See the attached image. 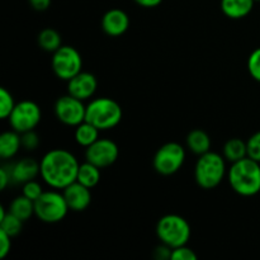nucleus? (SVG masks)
<instances>
[{
	"mask_svg": "<svg viewBox=\"0 0 260 260\" xmlns=\"http://www.w3.org/2000/svg\"><path fill=\"white\" fill-rule=\"evenodd\" d=\"M78 159L65 149H53L46 152L40 162V174L43 182L53 189H65L76 182L79 172Z\"/></svg>",
	"mask_w": 260,
	"mask_h": 260,
	"instance_id": "f257e3e1",
	"label": "nucleus"
},
{
	"mask_svg": "<svg viewBox=\"0 0 260 260\" xmlns=\"http://www.w3.org/2000/svg\"><path fill=\"white\" fill-rule=\"evenodd\" d=\"M228 180L234 192L243 197H253L260 192V162L249 156L233 162L228 170Z\"/></svg>",
	"mask_w": 260,
	"mask_h": 260,
	"instance_id": "f03ea898",
	"label": "nucleus"
},
{
	"mask_svg": "<svg viewBox=\"0 0 260 260\" xmlns=\"http://www.w3.org/2000/svg\"><path fill=\"white\" fill-rule=\"evenodd\" d=\"M228 174L226 159L223 155L208 151L200 155L194 168V179L203 189H213L218 187Z\"/></svg>",
	"mask_w": 260,
	"mask_h": 260,
	"instance_id": "7ed1b4c3",
	"label": "nucleus"
},
{
	"mask_svg": "<svg viewBox=\"0 0 260 260\" xmlns=\"http://www.w3.org/2000/svg\"><path fill=\"white\" fill-rule=\"evenodd\" d=\"M121 106L114 99L102 96L95 98L86 106L85 121L94 124L99 131H108L114 128L122 121Z\"/></svg>",
	"mask_w": 260,
	"mask_h": 260,
	"instance_id": "20e7f679",
	"label": "nucleus"
},
{
	"mask_svg": "<svg viewBox=\"0 0 260 260\" xmlns=\"http://www.w3.org/2000/svg\"><path fill=\"white\" fill-rule=\"evenodd\" d=\"M190 225L179 215H165L157 221L156 235L161 244L175 249L187 245L190 239Z\"/></svg>",
	"mask_w": 260,
	"mask_h": 260,
	"instance_id": "39448f33",
	"label": "nucleus"
},
{
	"mask_svg": "<svg viewBox=\"0 0 260 260\" xmlns=\"http://www.w3.org/2000/svg\"><path fill=\"white\" fill-rule=\"evenodd\" d=\"M70 211L63 193L57 190L43 192L38 200L35 201V215L38 220L46 223H57L66 217Z\"/></svg>",
	"mask_w": 260,
	"mask_h": 260,
	"instance_id": "423d86ee",
	"label": "nucleus"
},
{
	"mask_svg": "<svg viewBox=\"0 0 260 260\" xmlns=\"http://www.w3.org/2000/svg\"><path fill=\"white\" fill-rule=\"evenodd\" d=\"M51 66L58 79L69 81L83 71V57L75 47L62 45L52 53Z\"/></svg>",
	"mask_w": 260,
	"mask_h": 260,
	"instance_id": "0eeeda50",
	"label": "nucleus"
},
{
	"mask_svg": "<svg viewBox=\"0 0 260 260\" xmlns=\"http://www.w3.org/2000/svg\"><path fill=\"white\" fill-rule=\"evenodd\" d=\"M185 161V149L178 142H167L159 147L152 159L154 169L160 175L175 174L182 169Z\"/></svg>",
	"mask_w": 260,
	"mask_h": 260,
	"instance_id": "6e6552de",
	"label": "nucleus"
},
{
	"mask_svg": "<svg viewBox=\"0 0 260 260\" xmlns=\"http://www.w3.org/2000/svg\"><path fill=\"white\" fill-rule=\"evenodd\" d=\"M42 112L40 106L32 101H22L15 104L12 114L9 116V124L14 131L24 134L32 131L40 124Z\"/></svg>",
	"mask_w": 260,
	"mask_h": 260,
	"instance_id": "1a4fd4ad",
	"label": "nucleus"
},
{
	"mask_svg": "<svg viewBox=\"0 0 260 260\" xmlns=\"http://www.w3.org/2000/svg\"><path fill=\"white\" fill-rule=\"evenodd\" d=\"M86 106L84 101L75 98L71 94L60 96L55 103V116L65 126L76 127L85 121Z\"/></svg>",
	"mask_w": 260,
	"mask_h": 260,
	"instance_id": "9d476101",
	"label": "nucleus"
},
{
	"mask_svg": "<svg viewBox=\"0 0 260 260\" xmlns=\"http://www.w3.org/2000/svg\"><path fill=\"white\" fill-rule=\"evenodd\" d=\"M118 146L109 139H98L85 150L86 161L96 165L101 169L113 165L118 159Z\"/></svg>",
	"mask_w": 260,
	"mask_h": 260,
	"instance_id": "9b49d317",
	"label": "nucleus"
},
{
	"mask_svg": "<svg viewBox=\"0 0 260 260\" xmlns=\"http://www.w3.org/2000/svg\"><path fill=\"white\" fill-rule=\"evenodd\" d=\"M98 88L96 78L88 71H80L68 81V93L80 101H88L95 94Z\"/></svg>",
	"mask_w": 260,
	"mask_h": 260,
	"instance_id": "f8f14e48",
	"label": "nucleus"
},
{
	"mask_svg": "<svg viewBox=\"0 0 260 260\" xmlns=\"http://www.w3.org/2000/svg\"><path fill=\"white\" fill-rule=\"evenodd\" d=\"M63 197L68 202L69 208L74 212H83L90 206L91 203V192L90 188L85 187L79 183L78 180L71 183L70 185L62 189Z\"/></svg>",
	"mask_w": 260,
	"mask_h": 260,
	"instance_id": "ddd939ff",
	"label": "nucleus"
},
{
	"mask_svg": "<svg viewBox=\"0 0 260 260\" xmlns=\"http://www.w3.org/2000/svg\"><path fill=\"white\" fill-rule=\"evenodd\" d=\"M129 27V18L122 9H111L102 18V29L111 37L124 35Z\"/></svg>",
	"mask_w": 260,
	"mask_h": 260,
	"instance_id": "4468645a",
	"label": "nucleus"
},
{
	"mask_svg": "<svg viewBox=\"0 0 260 260\" xmlns=\"http://www.w3.org/2000/svg\"><path fill=\"white\" fill-rule=\"evenodd\" d=\"M9 169L12 174V183L24 184L29 180L36 179V177L40 174V162L32 157H24L10 165Z\"/></svg>",
	"mask_w": 260,
	"mask_h": 260,
	"instance_id": "2eb2a0df",
	"label": "nucleus"
},
{
	"mask_svg": "<svg viewBox=\"0 0 260 260\" xmlns=\"http://www.w3.org/2000/svg\"><path fill=\"white\" fill-rule=\"evenodd\" d=\"M254 0H221V10L230 19H243L250 14Z\"/></svg>",
	"mask_w": 260,
	"mask_h": 260,
	"instance_id": "dca6fc26",
	"label": "nucleus"
},
{
	"mask_svg": "<svg viewBox=\"0 0 260 260\" xmlns=\"http://www.w3.org/2000/svg\"><path fill=\"white\" fill-rule=\"evenodd\" d=\"M22 147V140H20L19 132L7 131L3 132L0 136V157L4 160L12 159L18 154Z\"/></svg>",
	"mask_w": 260,
	"mask_h": 260,
	"instance_id": "f3484780",
	"label": "nucleus"
},
{
	"mask_svg": "<svg viewBox=\"0 0 260 260\" xmlns=\"http://www.w3.org/2000/svg\"><path fill=\"white\" fill-rule=\"evenodd\" d=\"M187 147L196 155H203L211 151V139L203 129H193L187 136Z\"/></svg>",
	"mask_w": 260,
	"mask_h": 260,
	"instance_id": "a211bd4d",
	"label": "nucleus"
},
{
	"mask_svg": "<svg viewBox=\"0 0 260 260\" xmlns=\"http://www.w3.org/2000/svg\"><path fill=\"white\" fill-rule=\"evenodd\" d=\"M222 155L226 161H230L231 164L244 159V157L248 156L246 142L241 139H230L223 145Z\"/></svg>",
	"mask_w": 260,
	"mask_h": 260,
	"instance_id": "6ab92c4d",
	"label": "nucleus"
},
{
	"mask_svg": "<svg viewBox=\"0 0 260 260\" xmlns=\"http://www.w3.org/2000/svg\"><path fill=\"white\" fill-rule=\"evenodd\" d=\"M99 132L101 131L94 124L89 123L88 121H84L75 127L74 136H75V141L78 142V145L86 149L99 139Z\"/></svg>",
	"mask_w": 260,
	"mask_h": 260,
	"instance_id": "aec40b11",
	"label": "nucleus"
},
{
	"mask_svg": "<svg viewBox=\"0 0 260 260\" xmlns=\"http://www.w3.org/2000/svg\"><path fill=\"white\" fill-rule=\"evenodd\" d=\"M76 180L91 189V188L98 185V183L101 182V168H98L96 165L91 164L89 161L83 162L79 167Z\"/></svg>",
	"mask_w": 260,
	"mask_h": 260,
	"instance_id": "412c9836",
	"label": "nucleus"
},
{
	"mask_svg": "<svg viewBox=\"0 0 260 260\" xmlns=\"http://www.w3.org/2000/svg\"><path fill=\"white\" fill-rule=\"evenodd\" d=\"M8 211L22 221H27L35 215V202L22 194L13 200Z\"/></svg>",
	"mask_w": 260,
	"mask_h": 260,
	"instance_id": "4be33fe9",
	"label": "nucleus"
},
{
	"mask_svg": "<svg viewBox=\"0 0 260 260\" xmlns=\"http://www.w3.org/2000/svg\"><path fill=\"white\" fill-rule=\"evenodd\" d=\"M38 46L46 52H55L62 46L61 35L53 28H45L40 32L37 37Z\"/></svg>",
	"mask_w": 260,
	"mask_h": 260,
	"instance_id": "5701e85b",
	"label": "nucleus"
},
{
	"mask_svg": "<svg viewBox=\"0 0 260 260\" xmlns=\"http://www.w3.org/2000/svg\"><path fill=\"white\" fill-rule=\"evenodd\" d=\"M23 222L24 221L18 218L17 216L10 213L9 211L5 212L4 207H0V230L7 233L9 236L14 238V236L19 235L22 233Z\"/></svg>",
	"mask_w": 260,
	"mask_h": 260,
	"instance_id": "b1692460",
	"label": "nucleus"
},
{
	"mask_svg": "<svg viewBox=\"0 0 260 260\" xmlns=\"http://www.w3.org/2000/svg\"><path fill=\"white\" fill-rule=\"evenodd\" d=\"M14 98L8 89L0 88V118L7 119L12 114L15 107Z\"/></svg>",
	"mask_w": 260,
	"mask_h": 260,
	"instance_id": "393cba45",
	"label": "nucleus"
},
{
	"mask_svg": "<svg viewBox=\"0 0 260 260\" xmlns=\"http://www.w3.org/2000/svg\"><path fill=\"white\" fill-rule=\"evenodd\" d=\"M248 70L251 78L260 83V47L254 50L249 56Z\"/></svg>",
	"mask_w": 260,
	"mask_h": 260,
	"instance_id": "a878e982",
	"label": "nucleus"
},
{
	"mask_svg": "<svg viewBox=\"0 0 260 260\" xmlns=\"http://www.w3.org/2000/svg\"><path fill=\"white\" fill-rule=\"evenodd\" d=\"M45 192L42 188V185L37 182V180H29V182L24 183L23 184V196H25L27 198L32 200L35 202L36 200L42 196V193Z\"/></svg>",
	"mask_w": 260,
	"mask_h": 260,
	"instance_id": "bb28decb",
	"label": "nucleus"
},
{
	"mask_svg": "<svg viewBox=\"0 0 260 260\" xmlns=\"http://www.w3.org/2000/svg\"><path fill=\"white\" fill-rule=\"evenodd\" d=\"M246 146H248V156L260 162V131L249 137Z\"/></svg>",
	"mask_w": 260,
	"mask_h": 260,
	"instance_id": "cd10ccee",
	"label": "nucleus"
},
{
	"mask_svg": "<svg viewBox=\"0 0 260 260\" xmlns=\"http://www.w3.org/2000/svg\"><path fill=\"white\" fill-rule=\"evenodd\" d=\"M20 140H22V147L27 151H33L40 145V137L36 134L35 129L20 134Z\"/></svg>",
	"mask_w": 260,
	"mask_h": 260,
	"instance_id": "c85d7f7f",
	"label": "nucleus"
},
{
	"mask_svg": "<svg viewBox=\"0 0 260 260\" xmlns=\"http://www.w3.org/2000/svg\"><path fill=\"white\" fill-rule=\"evenodd\" d=\"M197 255L194 251L187 245L179 246V248L173 249L172 251V260H196Z\"/></svg>",
	"mask_w": 260,
	"mask_h": 260,
	"instance_id": "c756f323",
	"label": "nucleus"
},
{
	"mask_svg": "<svg viewBox=\"0 0 260 260\" xmlns=\"http://www.w3.org/2000/svg\"><path fill=\"white\" fill-rule=\"evenodd\" d=\"M12 249V236L0 230V258L4 259Z\"/></svg>",
	"mask_w": 260,
	"mask_h": 260,
	"instance_id": "7c9ffc66",
	"label": "nucleus"
},
{
	"mask_svg": "<svg viewBox=\"0 0 260 260\" xmlns=\"http://www.w3.org/2000/svg\"><path fill=\"white\" fill-rule=\"evenodd\" d=\"M172 251L173 249L169 248L165 244H161V245L157 246L154 251V256L157 260H165V259H172Z\"/></svg>",
	"mask_w": 260,
	"mask_h": 260,
	"instance_id": "2f4dec72",
	"label": "nucleus"
},
{
	"mask_svg": "<svg viewBox=\"0 0 260 260\" xmlns=\"http://www.w3.org/2000/svg\"><path fill=\"white\" fill-rule=\"evenodd\" d=\"M9 183H12V174H10L9 167H3L0 169V189L4 190Z\"/></svg>",
	"mask_w": 260,
	"mask_h": 260,
	"instance_id": "473e14b6",
	"label": "nucleus"
},
{
	"mask_svg": "<svg viewBox=\"0 0 260 260\" xmlns=\"http://www.w3.org/2000/svg\"><path fill=\"white\" fill-rule=\"evenodd\" d=\"M51 2L52 0H28L32 9L37 10V12H45V10H47L50 8Z\"/></svg>",
	"mask_w": 260,
	"mask_h": 260,
	"instance_id": "72a5a7b5",
	"label": "nucleus"
},
{
	"mask_svg": "<svg viewBox=\"0 0 260 260\" xmlns=\"http://www.w3.org/2000/svg\"><path fill=\"white\" fill-rule=\"evenodd\" d=\"M137 5L142 8H155L162 3V0H134Z\"/></svg>",
	"mask_w": 260,
	"mask_h": 260,
	"instance_id": "f704fd0d",
	"label": "nucleus"
},
{
	"mask_svg": "<svg viewBox=\"0 0 260 260\" xmlns=\"http://www.w3.org/2000/svg\"><path fill=\"white\" fill-rule=\"evenodd\" d=\"M254 2H255V3H256V2H260V0H254Z\"/></svg>",
	"mask_w": 260,
	"mask_h": 260,
	"instance_id": "c9c22d12",
	"label": "nucleus"
}]
</instances>
